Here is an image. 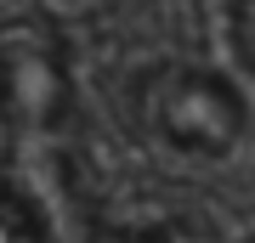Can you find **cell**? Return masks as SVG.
Masks as SVG:
<instances>
[{"label":"cell","mask_w":255,"mask_h":243,"mask_svg":"<svg viewBox=\"0 0 255 243\" xmlns=\"http://www.w3.org/2000/svg\"><path fill=\"white\" fill-rule=\"evenodd\" d=\"M136 119L182 159H221L244 136V90L199 63H159L136 80Z\"/></svg>","instance_id":"6da1fadb"},{"label":"cell","mask_w":255,"mask_h":243,"mask_svg":"<svg viewBox=\"0 0 255 243\" xmlns=\"http://www.w3.org/2000/svg\"><path fill=\"white\" fill-rule=\"evenodd\" d=\"M238 40H244V51L255 63V0H238Z\"/></svg>","instance_id":"7a4b0ae2"},{"label":"cell","mask_w":255,"mask_h":243,"mask_svg":"<svg viewBox=\"0 0 255 243\" xmlns=\"http://www.w3.org/2000/svg\"><path fill=\"white\" fill-rule=\"evenodd\" d=\"M147 243H199V238H193V232H182V226H164V232H153Z\"/></svg>","instance_id":"3957f363"},{"label":"cell","mask_w":255,"mask_h":243,"mask_svg":"<svg viewBox=\"0 0 255 243\" xmlns=\"http://www.w3.org/2000/svg\"><path fill=\"white\" fill-rule=\"evenodd\" d=\"M238 243H255V232H250V238H238Z\"/></svg>","instance_id":"277c9868"}]
</instances>
